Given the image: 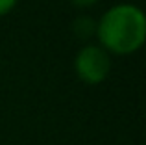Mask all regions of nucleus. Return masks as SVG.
Here are the masks:
<instances>
[{"label": "nucleus", "instance_id": "5", "mask_svg": "<svg viewBox=\"0 0 146 145\" xmlns=\"http://www.w3.org/2000/svg\"><path fill=\"white\" fill-rule=\"evenodd\" d=\"M72 4H76V6L80 7H85V6H93V4H96L98 0H70Z\"/></svg>", "mask_w": 146, "mask_h": 145}, {"label": "nucleus", "instance_id": "3", "mask_svg": "<svg viewBox=\"0 0 146 145\" xmlns=\"http://www.w3.org/2000/svg\"><path fill=\"white\" fill-rule=\"evenodd\" d=\"M72 28L80 37H89L91 34L96 32V22L91 21V17H78V21L74 22Z\"/></svg>", "mask_w": 146, "mask_h": 145}, {"label": "nucleus", "instance_id": "1", "mask_svg": "<svg viewBox=\"0 0 146 145\" xmlns=\"http://www.w3.org/2000/svg\"><path fill=\"white\" fill-rule=\"evenodd\" d=\"M94 34L104 48L117 54L135 52L146 37L144 13L133 4H117L102 15Z\"/></svg>", "mask_w": 146, "mask_h": 145}, {"label": "nucleus", "instance_id": "2", "mask_svg": "<svg viewBox=\"0 0 146 145\" xmlns=\"http://www.w3.org/2000/svg\"><path fill=\"white\" fill-rule=\"evenodd\" d=\"M74 69L80 80L85 84H100L107 78L111 69V60L106 48L98 45H87L80 48L74 58Z\"/></svg>", "mask_w": 146, "mask_h": 145}, {"label": "nucleus", "instance_id": "4", "mask_svg": "<svg viewBox=\"0 0 146 145\" xmlns=\"http://www.w3.org/2000/svg\"><path fill=\"white\" fill-rule=\"evenodd\" d=\"M15 4H17V0H0V15L7 13Z\"/></svg>", "mask_w": 146, "mask_h": 145}]
</instances>
